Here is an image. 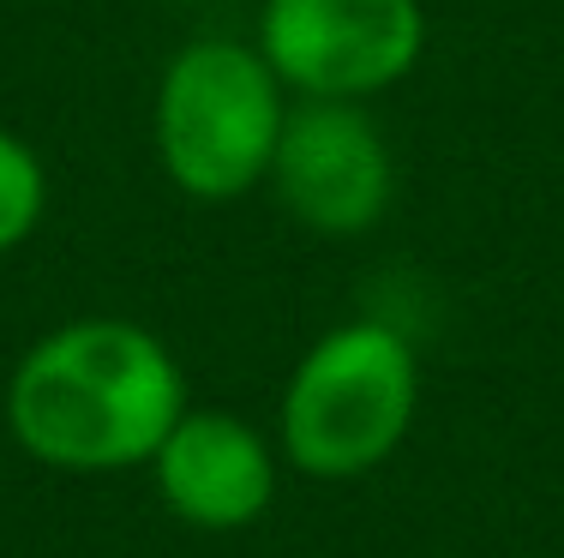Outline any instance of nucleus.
I'll return each instance as SVG.
<instances>
[{
    "label": "nucleus",
    "mask_w": 564,
    "mask_h": 558,
    "mask_svg": "<svg viewBox=\"0 0 564 558\" xmlns=\"http://www.w3.org/2000/svg\"><path fill=\"white\" fill-rule=\"evenodd\" d=\"M264 186L301 229L325 234V241H348V234H367L391 210L397 163L379 121L360 102L301 97L289 102Z\"/></svg>",
    "instance_id": "39448f33"
},
{
    "label": "nucleus",
    "mask_w": 564,
    "mask_h": 558,
    "mask_svg": "<svg viewBox=\"0 0 564 558\" xmlns=\"http://www.w3.org/2000/svg\"><path fill=\"white\" fill-rule=\"evenodd\" d=\"M186 415V372L132 318H73L24 349L7 384V427L43 469L120 474L156 457Z\"/></svg>",
    "instance_id": "f257e3e1"
},
{
    "label": "nucleus",
    "mask_w": 564,
    "mask_h": 558,
    "mask_svg": "<svg viewBox=\"0 0 564 558\" xmlns=\"http://www.w3.org/2000/svg\"><path fill=\"white\" fill-rule=\"evenodd\" d=\"M252 43L294 97L367 102L421 66L426 7L421 0H264Z\"/></svg>",
    "instance_id": "20e7f679"
},
{
    "label": "nucleus",
    "mask_w": 564,
    "mask_h": 558,
    "mask_svg": "<svg viewBox=\"0 0 564 558\" xmlns=\"http://www.w3.org/2000/svg\"><path fill=\"white\" fill-rule=\"evenodd\" d=\"M421 361L397 325L355 318L301 354L282 391V457L313 481H360L414 427Z\"/></svg>",
    "instance_id": "7ed1b4c3"
},
{
    "label": "nucleus",
    "mask_w": 564,
    "mask_h": 558,
    "mask_svg": "<svg viewBox=\"0 0 564 558\" xmlns=\"http://www.w3.org/2000/svg\"><path fill=\"white\" fill-rule=\"evenodd\" d=\"M289 90L259 43L193 36L156 78L151 139L174 193L198 205H235L271 180V156L289 121Z\"/></svg>",
    "instance_id": "f03ea898"
},
{
    "label": "nucleus",
    "mask_w": 564,
    "mask_h": 558,
    "mask_svg": "<svg viewBox=\"0 0 564 558\" xmlns=\"http://www.w3.org/2000/svg\"><path fill=\"white\" fill-rule=\"evenodd\" d=\"M156 493L181 523L228 535L252 528L276 499V450L228 408H186L151 457Z\"/></svg>",
    "instance_id": "423d86ee"
},
{
    "label": "nucleus",
    "mask_w": 564,
    "mask_h": 558,
    "mask_svg": "<svg viewBox=\"0 0 564 558\" xmlns=\"http://www.w3.org/2000/svg\"><path fill=\"white\" fill-rule=\"evenodd\" d=\"M48 217V168L31 139L0 127V259L19 252Z\"/></svg>",
    "instance_id": "0eeeda50"
}]
</instances>
